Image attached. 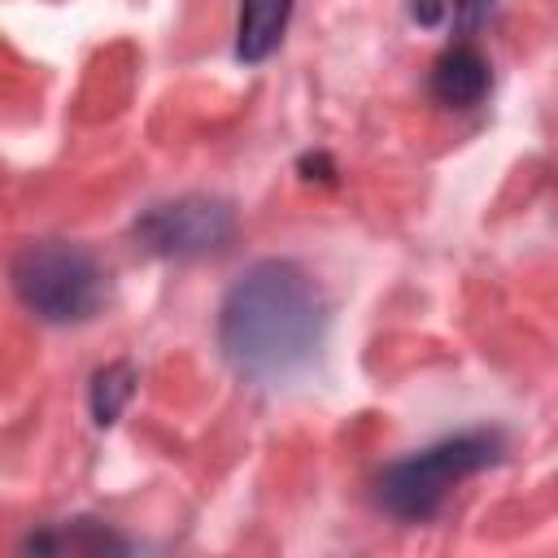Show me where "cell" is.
Returning a JSON list of instances; mask_svg holds the SVG:
<instances>
[{
    "label": "cell",
    "instance_id": "1",
    "mask_svg": "<svg viewBox=\"0 0 558 558\" xmlns=\"http://www.w3.org/2000/svg\"><path fill=\"white\" fill-rule=\"evenodd\" d=\"M327 292L292 257L253 262L218 305V349L235 375L279 384L314 362L327 336Z\"/></svg>",
    "mask_w": 558,
    "mask_h": 558
},
{
    "label": "cell",
    "instance_id": "7",
    "mask_svg": "<svg viewBox=\"0 0 558 558\" xmlns=\"http://www.w3.org/2000/svg\"><path fill=\"white\" fill-rule=\"evenodd\" d=\"M22 549H35V554H109L113 549V554H122L131 545L96 519H70V523H57L48 532H31L22 541Z\"/></svg>",
    "mask_w": 558,
    "mask_h": 558
},
{
    "label": "cell",
    "instance_id": "3",
    "mask_svg": "<svg viewBox=\"0 0 558 558\" xmlns=\"http://www.w3.org/2000/svg\"><path fill=\"white\" fill-rule=\"evenodd\" d=\"M9 283L35 318L57 323V327L96 318L105 305V292H109L100 262L87 248L65 244V240L26 244L9 262Z\"/></svg>",
    "mask_w": 558,
    "mask_h": 558
},
{
    "label": "cell",
    "instance_id": "2",
    "mask_svg": "<svg viewBox=\"0 0 558 558\" xmlns=\"http://www.w3.org/2000/svg\"><path fill=\"white\" fill-rule=\"evenodd\" d=\"M506 453V440L501 432H458V436H445L410 458H397L379 471L375 480V501L401 519V523H427L432 514H440V506L449 501V493L497 466Z\"/></svg>",
    "mask_w": 558,
    "mask_h": 558
},
{
    "label": "cell",
    "instance_id": "11",
    "mask_svg": "<svg viewBox=\"0 0 558 558\" xmlns=\"http://www.w3.org/2000/svg\"><path fill=\"white\" fill-rule=\"evenodd\" d=\"M301 170H305V179H323V183L336 179V166H331L327 153H305V157H301Z\"/></svg>",
    "mask_w": 558,
    "mask_h": 558
},
{
    "label": "cell",
    "instance_id": "4",
    "mask_svg": "<svg viewBox=\"0 0 558 558\" xmlns=\"http://www.w3.org/2000/svg\"><path fill=\"white\" fill-rule=\"evenodd\" d=\"M231 235H235V205L205 192L157 201L140 209V218L131 222V240L153 257H205L218 253Z\"/></svg>",
    "mask_w": 558,
    "mask_h": 558
},
{
    "label": "cell",
    "instance_id": "9",
    "mask_svg": "<svg viewBox=\"0 0 558 558\" xmlns=\"http://www.w3.org/2000/svg\"><path fill=\"white\" fill-rule=\"evenodd\" d=\"M445 4H449V13H453V26H458L462 35H471V31L493 13L497 0H445Z\"/></svg>",
    "mask_w": 558,
    "mask_h": 558
},
{
    "label": "cell",
    "instance_id": "10",
    "mask_svg": "<svg viewBox=\"0 0 558 558\" xmlns=\"http://www.w3.org/2000/svg\"><path fill=\"white\" fill-rule=\"evenodd\" d=\"M445 13H449L445 0H410V17H414L418 26H436V22H445Z\"/></svg>",
    "mask_w": 558,
    "mask_h": 558
},
{
    "label": "cell",
    "instance_id": "6",
    "mask_svg": "<svg viewBox=\"0 0 558 558\" xmlns=\"http://www.w3.org/2000/svg\"><path fill=\"white\" fill-rule=\"evenodd\" d=\"M292 17V0H240V17H235V57L244 65L266 61L288 31Z\"/></svg>",
    "mask_w": 558,
    "mask_h": 558
},
{
    "label": "cell",
    "instance_id": "8",
    "mask_svg": "<svg viewBox=\"0 0 558 558\" xmlns=\"http://www.w3.org/2000/svg\"><path fill=\"white\" fill-rule=\"evenodd\" d=\"M135 384H140L135 362H105V366L92 375V384H87L92 423H96V427H113V423L122 418V410L131 405Z\"/></svg>",
    "mask_w": 558,
    "mask_h": 558
},
{
    "label": "cell",
    "instance_id": "5",
    "mask_svg": "<svg viewBox=\"0 0 558 558\" xmlns=\"http://www.w3.org/2000/svg\"><path fill=\"white\" fill-rule=\"evenodd\" d=\"M488 87H493V65H488V57H484L475 44H466V39L449 44V48L432 61V96H436L445 109H475V105L488 96Z\"/></svg>",
    "mask_w": 558,
    "mask_h": 558
}]
</instances>
